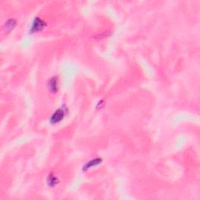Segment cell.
I'll use <instances>...</instances> for the list:
<instances>
[{
  "label": "cell",
  "instance_id": "cell-1",
  "mask_svg": "<svg viewBox=\"0 0 200 200\" xmlns=\"http://www.w3.org/2000/svg\"><path fill=\"white\" fill-rule=\"evenodd\" d=\"M64 114H65V111L63 109H60L57 111L55 112L54 114L53 115L51 118V122L53 124L55 123H57V122H60V120H62L64 117Z\"/></svg>",
  "mask_w": 200,
  "mask_h": 200
},
{
  "label": "cell",
  "instance_id": "cell-2",
  "mask_svg": "<svg viewBox=\"0 0 200 200\" xmlns=\"http://www.w3.org/2000/svg\"><path fill=\"white\" fill-rule=\"evenodd\" d=\"M43 27H44L43 22H42L39 18H36L35 21H34V23H33L32 29H31V31H32L33 32H34V31H40Z\"/></svg>",
  "mask_w": 200,
  "mask_h": 200
},
{
  "label": "cell",
  "instance_id": "cell-3",
  "mask_svg": "<svg viewBox=\"0 0 200 200\" xmlns=\"http://www.w3.org/2000/svg\"><path fill=\"white\" fill-rule=\"evenodd\" d=\"M49 87H50V89L52 90V91H57V81H56V79L53 78L49 81Z\"/></svg>",
  "mask_w": 200,
  "mask_h": 200
}]
</instances>
